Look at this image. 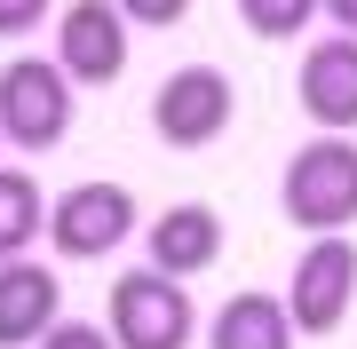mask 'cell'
Instances as JSON below:
<instances>
[{
	"instance_id": "obj_11",
	"label": "cell",
	"mask_w": 357,
	"mask_h": 349,
	"mask_svg": "<svg viewBox=\"0 0 357 349\" xmlns=\"http://www.w3.org/2000/svg\"><path fill=\"white\" fill-rule=\"evenodd\" d=\"M206 349H294L286 302L278 294H230L215 325H206Z\"/></svg>"
},
{
	"instance_id": "obj_5",
	"label": "cell",
	"mask_w": 357,
	"mask_h": 349,
	"mask_svg": "<svg viewBox=\"0 0 357 349\" xmlns=\"http://www.w3.org/2000/svg\"><path fill=\"white\" fill-rule=\"evenodd\" d=\"M286 325L294 334H342V318H349V302H357V246L333 231V238H310L302 246V262H294V286H286Z\"/></svg>"
},
{
	"instance_id": "obj_7",
	"label": "cell",
	"mask_w": 357,
	"mask_h": 349,
	"mask_svg": "<svg viewBox=\"0 0 357 349\" xmlns=\"http://www.w3.org/2000/svg\"><path fill=\"white\" fill-rule=\"evenodd\" d=\"M128 16L112 8V0H72L64 16H56V56L48 64L72 79V88H112L119 72H128Z\"/></svg>"
},
{
	"instance_id": "obj_15",
	"label": "cell",
	"mask_w": 357,
	"mask_h": 349,
	"mask_svg": "<svg viewBox=\"0 0 357 349\" xmlns=\"http://www.w3.org/2000/svg\"><path fill=\"white\" fill-rule=\"evenodd\" d=\"M119 16H128V32L135 24H183V16H191V0H112Z\"/></svg>"
},
{
	"instance_id": "obj_16",
	"label": "cell",
	"mask_w": 357,
	"mask_h": 349,
	"mask_svg": "<svg viewBox=\"0 0 357 349\" xmlns=\"http://www.w3.org/2000/svg\"><path fill=\"white\" fill-rule=\"evenodd\" d=\"M48 8H56V0H0V40L40 32V24H48Z\"/></svg>"
},
{
	"instance_id": "obj_17",
	"label": "cell",
	"mask_w": 357,
	"mask_h": 349,
	"mask_svg": "<svg viewBox=\"0 0 357 349\" xmlns=\"http://www.w3.org/2000/svg\"><path fill=\"white\" fill-rule=\"evenodd\" d=\"M318 8H326V16H333V24H342V32L357 40V0H318Z\"/></svg>"
},
{
	"instance_id": "obj_13",
	"label": "cell",
	"mask_w": 357,
	"mask_h": 349,
	"mask_svg": "<svg viewBox=\"0 0 357 349\" xmlns=\"http://www.w3.org/2000/svg\"><path fill=\"white\" fill-rule=\"evenodd\" d=\"M310 16H318V0H238V24L255 40H294L310 32Z\"/></svg>"
},
{
	"instance_id": "obj_6",
	"label": "cell",
	"mask_w": 357,
	"mask_h": 349,
	"mask_svg": "<svg viewBox=\"0 0 357 349\" xmlns=\"http://www.w3.org/2000/svg\"><path fill=\"white\" fill-rule=\"evenodd\" d=\"M40 238H48L64 262H103L119 238H135V199L119 191V183H72V191L48 207Z\"/></svg>"
},
{
	"instance_id": "obj_2",
	"label": "cell",
	"mask_w": 357,
	"mask_h": 349,
	"mask_svg": "<svg viewBox=\"0 0 357 349\" xmlns=\"http://www.w3.org/2000/svg\"><path fill=\"white\" fill-rule=\"evenodd\" d=\"M64 135H72V79L48 56H8L0 64V143L56 151Z\"/></svg>"
},
{
	"instance_id": "obj_10",
	"label": "cell",
	"mask_w": 357,
	"mask_h": 349,
	"mask_svg": "<svg viewBox=\"0 0 357 349\" xmlns=\"http://www.w3.org/2000/svg\"><path fill=\"white\" fill-rule=\"evenodd\" d=\"M143 246H151L159 278H199V270L222 262V215L215 207H167L151 231H143Z\"/></svg>"
},
{
	"instance_id": "obj_12",
	"label": "cell",
	"mask_w": 357,
	"mask_h": 349,
	"mask_svg": "<svg viewBox=\"0 0 357 349\" xmlns=\"http://www.w3.org/2000/svg\"><path fill=\"white\" fill-rule=\"evenodd\" d=\"M40 222H48V199H40V183L24 167H0V262L24 254L40 238Z\"/></svg>"
},
{
	"instance_id": "obj_3",
	"label": "cell",
	"mask_w": 357,
	"mask_h": 349,
	"mask_svg": "<svg viewBox=\"0 0 357 349\" xmlns=\"http://www.w3.org/2000/svg\"><path fill=\"white\" fill-rule=\"evenodd\" d=\"M230 111H238V88H230L222 64H183L159 79L151 95V135L167 151H206V143L230 135Z\"/></svg>"
},
{
	"instance_id": "obj_9",
	"label": "cell",
	"mask_w": 357,
	"mask_h": 349,
	"mask_svg": "<svg viewBox=\"0 0 357 349\" xmlns=\"http://www.w3.org/2000/svg\"><path fill=\"white\" fill-rule=\"evenodd\" d=\"M56 318H64L56 270H48V262L8 254V262H0V349H32V341L48 334Z\"/></svg>"
},
{
	"instance_id": "obj_1",
	"label": "cell",
	"mask_w": 357,
	"mask_h": 349,
	"mask_svg": "<svg viewBox=\"0 0 357 349\" xmlns=\"http://www.w3.org/2000/svg\"><path fill=\"white\" fill-rule=\"evenodd\" d=\"M278 207H286L294 231H310V238L349 231V222H357V143L349 135H310L302 151L286 159Z\"/></svg>"
},
{
	"instance_id": "obj_8",
	"label": "cell",
	"mask_w": 357,
	"mask_h": 349,
	"mask_svg": "<svg viewBox=\"0 0 357 349\" xmlns=\"http://www.w3.org/2000/svg\"><path fill=\"white\" fill-rule=\"evenodd\" d=\"M294 95L318 119V135H349L357 127V40H310L302 72H294Z\"/></svg>"
},
{
	"instance_id": "obj_4",
	"label": "cell",
	"mask_w": 357,
	"mask_h": 349,
	"mask_svg": "<svg viewBox=\"0 0 357 349\" xmlns=\"http://www.w3.org/2000/svg\"><path fill=\"white\" fill-rule=\"evenodd\" d=\"M112 349H191L199 334V310L183 294V278H159V270H128L112 278V318H103Z\"/></svg>"
},
{
	"instance_id": "obj_14",
	"label": "cell",
	"mask_w": 357,
	"mask_h": 349,
	"mask_svg": "<svg viewBox=\"0 0 357 349\" xmlns=\"http://www.w3.org/2000/svg\"><path fill=\"white\" fill-rule=\"evenodd\" d=\"M32 349H112V334H103V325H88V318H56Z\"/></svg>"
}]
</instances>
